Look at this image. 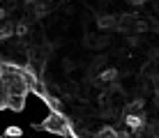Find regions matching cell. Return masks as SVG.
<instances>
[{"label":"cell","mask_w":159,"mask_h":138,"mask_svg":"<svg viewBox=\"0 0 159 138\" xmlns=\"http://www.w3.org/2000/svg\"><path fill=\"white\" fill-rule=\"evenodd\" d=\"M125 127H127L129 131H134V134H139V131L145 127V120H143L141 113H127L125 115Z\"/></svg>","instance_id":"2"},{"label":"cell","mask_w":159,"mask_h":138,"mask_svg":"<svg viewBox=\"0 0 159 138\" xmlns=\"http://www.w3.org/2000/svg\"><path fill=\"white\" fill-rule=\"evenodd\" d=\"M5 16H7V12H5V9L0 7V19H5Z\"/></svg>","instance_id":"7"},{"label":"cell","mask_w":159,"mask_h":138,"mask_svg":"<svg viewBox=\"0 0 159 138\" xmlns=\"http://www.w3.org/2000/svg\"><path fill=\"white\" fill-rule=\"evenodd\" d=\"M21 136H23V129L19 124H12L5 129V138H21Z\"/></svg>","instance_id":"5"},{"label":"cell","mask_w":159,"mask_h":138,"mask_svg":"<svg viewBox=\"0 0 159 138\" xmlns=\"http://www.w3.org/2000/svg\"><path fill=\"white\" fill-rule=\"evenodd\" d=\"M28 95H7V108L9 110H25Z\"/></svg>","instance_id":"3"},{"label":"cell","mask_w":159,"mask_h":138,"mask_svg":"<svg viewBox=\"0 0 159 138\" xmlns=\"http://www.w3.org/2000/svg\"><path fill=\"white\" fill-rule=\"evenodd\" d=\"M42 127L48 131V134H53V136H72V131H74L69 118L62 113V110H51V113L46 115V120H44Z\"/></svg>","instance_id":"1"},{"label":"cell","mask_w":159,"mask_h":138,"mask_svg":"<svg viewBox=\"0 0 159 138\" xmlns=\"http://www.w3.org/2000/svg\"><path fill=\"white\" fill-rule=\"evenodd\" d=\"M127 44H129V46H136V44H139V37H129Z\"/></svg>","instance_id":"6"},{"label":"cell","mask_w":159,"mask_h":138,"mask_svg":"<svg viewBox=\"0 0 159 138\" xmlns=\"http://www.w3.org/2000/svg\"><path fill=\"white\" fill-rule=\"evenodd\" d=\"M116 78H118V69H104L102 74H99V81H104V83H116Z\"/></svg>","instance_id":"4"}]
</instances>
